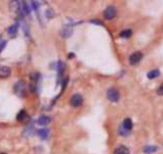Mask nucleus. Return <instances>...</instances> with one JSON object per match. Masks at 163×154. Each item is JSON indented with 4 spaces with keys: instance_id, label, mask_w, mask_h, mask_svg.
Here are the masks:
<instances>
[{
    "instance_id": "f257e3e1",
    "label": "nucleus",
    "mask_w": 163,
    "mask_h": 154,
    "mask_svg": "<svg viewBox=\"0 0 163 154\" xmlns=\"http://www.w3.org/2000/svg\"><path fill=\"white\" fill-rule=\"evenodd\" d=\"M27 84L26 82L23 80H19L13 85V91L16 92V95H18L19 98H24L27 94Z\"/></svg>"
},
{
    "instance_id": "f03ea898",
    "label": "nucleus",
    "mask_w": 163,
    "mask_h": 154,
    "mask_svg": "<svg viewBox=\"0 0 163 154\" xmlns=\"http://www.w3.org/2000/svg\"><path fill=\"white\" fill-rule=\"evenodd\" d=\"M107 98H108L111 102L116 103L120 99V92H119V91H118L117 88H111L108 89V91H107Z\"/></svg>"
},
{
    "instance_id": "7ed1b4c3",
    "label": "nucleus",
    "mask_w": 163,
    "mask_h": 154,
    "mask_svg": "<svg viewBox=\"0 0 163 154\" xmlns=\"http://www.w3.org/2000/svg\"><path fill=\"white\" fill-rule=\"evenodd\" d=\"M82 103H83V98L80 94L73 95L72 98L70 99V104L73 107H79V106L82 105Z\"/></svg>"
},
{
    "instance_id": "20e7f679",
    "label": "nucleus",
    "mask_w": 163,
    "mask_h": 154,
    "mask_svg": "<svg viewBox=\"0 0 163 154\" xmlns=\"http://www.w3.org/2000/svg\"><path fill=\"white\" fill-rule=\"evenodd\" d=\"M143 59V54L140 52H134L133 54L129 57V64L130 65H136L137 63H140Z\"/></svg>"
},
{
    "instance_id": "39448f33",
    "label": "nucleus",
    "mask_w": 163,
    "mask_h": 154,
    "mask_svg": "<svg viewBox=\"0 0 163 154\" xmlns=\"http://www.w3.org/2000/svg\"><path fill=\"white\" fill-rule=\"evenodd\" d=\"M116 13H117V10L114 6H108L105 9V12H104V16H105V19L107 20H112L116 16Z\"/></svg>"
},
{
    "instance_id": "423d86ee",
    "label": "nucleus",
    "mask_w": 163,
    "mask_h": 154,
    "mask_svg": "<svg viewBox=\"0 0 163 154\" xmlns=\"http://www.w3.org/2000/svg\"><path fill=\"white\" fill-rule=\"evenodd\" d=\"M19 13H21L22 16H28L30 13V7H29V5L27 4L26 1L19 2Z\"/></svg>"
},
{
    "instance_id": "0eeeda50",
    "label": "nucleus",
    "mask_w": 163,
    "mask_h": 154,
    "mask_svg": "<svg viewBox=\"0 0 163 154\" xmlns=\"http://www.w3.org/2000/svg\"><path fill=\"white\" fill-rule=\"evenodd\" d=\"M10 68L7 66H1L0 67V77L7 78L10 75Z\"/></svg>"
},
{
    "instance_id": "6e6552de",
    "label": "nucleus",
    "mask_w": 163,
    "mask_h": 154,
    "mask_svg": "<svg viewBox=\"0 0 163 154\" xmlns=\"http://www.w3.org/2000/svg\"><path fill=\"white\" fill-rule=\"evenodd\" d=\"M50 121H51V118L47 115H41L37 119V123L39 125H47Z\"/></svg>"
},
{
    "instance_id": "1a4fd4ad",
    "label": "nucleus",
    "mask_w": 163,
    "mask_h": 154,
    "mask_svg": "<svg viewBox=\"0 0 163 154\" xmlns=\"http://www.w3.org/2000/svg\"><path fill=\"white\" fill-rule=\"evenodd\" d=\"M122 127L125 128L126 131H130L131 130H133V120H131L130 118H125L124 121H123L122 123Z\"/></svg>"
},
{
    "instance_id": "9d476101",
    "label": "nucleus",
    "mask_w": 163,
    "mask_h": 154,
    "mask_svg": "<svg viewBox=\"0 0 163 154\" xmlns=\"http://www.w3.org/2000/svg\"><path fill=\"white\" fill-rule=\"evenodd\" d=\"M114 154H129V150L125 146H119L114 150Z\"/></svg>"
},
{
    "instance_id": "9b49d317",
    "label": "nucleus",
    "mask_w": 163,
    "mask_h": 154,
    "mask_svg": "<svg viewBox=\"0 0 163 154\" xmlns=\"http://www.w3.org/2000/svg\"><path fill=\"white\" fill-rule=\"evenodd\" d=\"M72 28H69V27H65V28H63L62 29V31H61V35L63 36L64 38H68L70 35L72 34Z\"/></svg>"
},
{
    "instance_id": "f8f14e48",
    "label": "nucleus",
    "mask_w": 163,
    "mask_h": 154,
    "mask_svg": "<svg viewBox=\"0 0 163 154\" xmlns=\"http://www.w3.org/2000/svg\"><path fill=\"white\" fill-rule=\"evenodd\" d=\"M160 75V71L158 69H154V70H151L150 72L147 74V77L149 78V79H154V78L158 77Z\"/></svg>"
},
{
    "instance_id": "ddd939ff",
    "label": "nucleus",
    "mask_w": 163,
    "mask_h": 154,
    "mask_svg": "<svg viewBox=\"0 0 163 154\" xmlns=\"http://www.w3.org/2000/svg\"><path fill=\"white\" fill-rule=\"evenodd\" d=\"M37 134H38V136L40 137L41 139L45 140L47 138V136H48L49 131L46 130V128H42V130H38L37 131Z\"/></svg>"
},
{
    "instance_id": "4468645a",
    "label": "nucleus",
    "mask_w": 163,
    "mask_h": 154,
    "mask_svg": "<svg viewBox=\"0 0 163 154\" xmlns=\"http://www.w3.org/2000/svg\"><path fill=\"white\" fill-rule=\"evenodd\" d=\"M57 69H58V78L61 79L62 73H63L64 70H65V64L62 61H58V63H57Z\"/></svg>"
},
{
    "instance_id": "2eb2a0df",
    "label": "nucleus",
    "mask_w": 163,
    "mask_h": 154,
    "mask_svg": "<svg viewBox=\"0 0 163 154\" xmlns=\"http://www.w3.org/2000/svg\"><path fill=\"white\" fill-rule=\"evenodd\" d=\"M27 112L25 110H21L18 113V115H16V119H18V121H24L27 118Z\"/></svg>"
},
{
    "instance_id": "dca6fc26",
    "label": "nucleus",
    "mask_w": 163,
    "mask_h": 154,
    "mask_svg": "<svg viewBox=\"0 0 163 154\" xmlns=\"http://www.w3.org/2000/svg\"><path fill=\"white\" fill-rule=\"evenodd\" d=\"M19 1H12L10 2V10L13 13H19Z\"/></svg>"
},
{
    "instance_id": "f3484780",
    "label": "nucleus",
    "mask_w": 163,
    "mask_h": 154,
    "mask_svg": "<svg viewBox=\"0 0 163 154\" xmlns=\"http://www.w3.org/2000/svg\"><path fill=\"white\" fill-rule=\"evenodd\" d=\"M131 35H133V31L130 29H126L120 33V37L121 38H129Z\"/></svg>"
},
{
    "instance_id": "a211bd4d",
    "label": "nucleus",
    "mask_w": 163,
    "mask_h": 154,
    "mask_svg": "<svg viewBox=\"0 0 163 154\" xmlns=\"http://www.w3.org/2000/svg\"><path fill=\"white\" fill-rule=\"evenodd\" d=\"M157 150H158V148L155 146H147L144 148V152L146 154H152V153L156 152Z\"/></svg>"
},
{
    "instance_id": "6ab92c4d",
    "label": "nucleus",
    "mask_w": 163,
    "mask_h": 154,
    "mask_svg": "<svg viewBox=\"0 0 163 154\" xmlns=\"http://www.w3.org/2000/svg\"><path fill=\"white\" fill-rule=\"evenodd\" d=\"M18 24H15V25H12V26H10L9 28L7 29V33L8 34H10V35H13V34H16V32H18Z\"/></svg>"
},
{
    "instance_id": "aec40b11",
    "label": "nucleus",
    "mask_w": 163,
    "mask_h": 154,
    "mask_svg": "<svg viewBox=\"0 0 163 154\" xmlns=\"http://www.w3.org/2000/svg\"><path fill=\"white\" fill-rule=\"evenodd\" d=\"M129 133H130V131H126L125 128L122 127V124L120 125L119 128H118V134H119L120 136H122V137H126V136H128V135H129Z\"/></svg>"
},
{
    "instance_id": "412c9836",
    "label": "nucleus",
    "mask_w": 163,
    "mask_h": 154,
    "mask_svg": "<svg viewBox=\"0 0 163 154\" xmlns=\"http://www.w3.org/2000/svg\"><path fill=\"white\" fill-rule=\"evenodd\" d=\"M39 75L37 72H33V73H31L30 74V78H31V80H32V82H34V83H37V81L39 79Z\"/></svg>"
},
{
    "instance_id": "4be33fe9",
    "label": "nucleus",
    "mask_w": 163,
    "mask_h": 154,
    "mask_svg": "<svg viewBox=\"0 0 163 154\" xmlns=\"http://www.w3.org/2000/svg\"><path fill=\"white\" fill-rule=\"evenodd\" d=\"M31 5H32V7L34 8V10H36V12H37L38 8H39V3H38V2L32 1V2H31Z\"/></svg>"
},
{
    "instance_id": "5701e85b",
    "label": "nucleus",
    "mask_w": 163,
    "mask_h": 154,
    "mask_svg": "<svg viewBox=\"0 0 163 154\" xmlns=\"http://www.w3.org/2000/svg\"><path fill=\"white\" fill-rule=\"evenodd\" d=\"M157 92H158L159 96H163V83L159 86V88H158V91H157Z\"/></svg>"
},
{
    "instance_id": "b1692460",
    "label": "nucleus",
    "mask_w": 163,
    "mask_h": 154,
    "mask_svg": "<svg viewBox=\"0 0 163 154\" xmlns=\"http://www.w3.org/2000/svg\"><path fill=\"white\" fill-rule=\"evenodd\" d=\"M90 23H92V24H97V25H101V26H103V24L101 23L99 20H91Z\"/></svg>"
},
{
    "instance_id": "393cba45",
    "label": "nucleus",
    "mask_w": 163,
    "mask_h": 154,
    "mask_svg": "<svg viewBox=\"0 0 163 154\" xmlns=\"http://www.w3.org/2000/svg\"><path fill=\"white\" fill-rule=\"evenodd\" d=\"M6 45V41H3V42L0 43V52H2V49H3V47Z\"/></svg>"
},
{
    "instance_id": "a878e982",
    "label": "nucleus",
    "mask_w": 163,
    "mask_h": 154,
    "mask_svg": "<svg viewBox=\"0 0 163 154\" xmlns=\"http://www.w3.org/2000/svg\"><path fill=\"white\" fill-rule=\"evenodd\" d=\"M74 57V54H73V52H70V55H69V59L70 58H73Z\"/></svg>"
},
{
    "instance_id": "bb28decb",
    "label": "nucleus",
    "mask_w": 163,
    "mask_h": 154,
    "mask_svg": "<svg viewBox=\"0 0 163 154\" xmlns=\"http://www.w3.org/2000/svg\"><path fill=\"white\" fill-rule=\"evenodd\" d=\"M0 154H5V153H0Z\"/></svg>"
}]
</instances>
